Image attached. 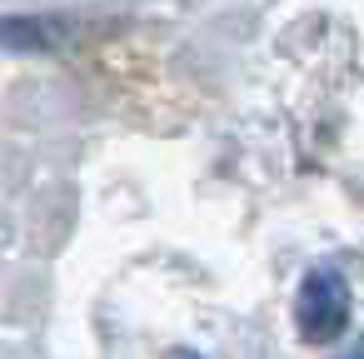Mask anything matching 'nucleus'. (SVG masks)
Listing matches in <instances>:
<instances>
[{"label": "nucleus", "instance_id": "obj_1", "mask_svg": "<svg viewBox=\"0 0 364 359\" xmlns=\"http://www.w3.org/2000/svg\"><path fill=\"white\" fill-rule=\"evenodd\" d=\"M294 324H299V339L304 344H334L349 324V284L339 269L319 264L299 279V294H294Z\"/></svg>", "mask_w": 364, "mask_h": 359}, {"label": "nucleus", "instance_id": "obj_2", "mask_svg": "<svg viewBox=\"0 0 364 359\" xmlns=\"http://www.w3.org/2000/svg\"><path fill=\"white\" fill-rule=\"evenodd\" d=\"M65 21H46V16H21V21H0V41L16 50H50L65 36Z\"/></svg>", "mask_w": 364, "mask_h": 359}, {"label": "nucleus", "instance_id": "obj_3", "mask_svg": "<svg viewBox=\"0 0 364 359\" xmlns=\"http://www.w3.org/2000/svg\"><path fill=\"white\" fill-rule=\"evenodd\" d=\"M165 359H205V354H200V349H185V344H180V349H170Z\"/></svg>", "mask_w": 364, "mask_h": 359}, {"label": "nucleus", "instance_id": "obj_4", "mask_svg": "<svg viewBox=\"0 0 364 359\" xmlns=\"http://www.w3.org/2000/svg\"><path fill=\"white\" fill-rule=\"evenodd\" d=\"M339 359H364V354H359V349H344V354H339Z\"/></svg>", "mask_w": 364, "mask_h": 359}]
</instances>
